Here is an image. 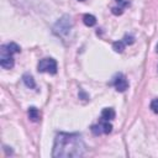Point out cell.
Returning a JSON list of instances; mask_svg holds the SVG:
<instances>
[{
    "label": "cell",
    "instance_id": "1",
    "mask_svg": "<svg viewBox=\"0 0 158 158\" xmlns=\"http://www.w3.org/2000/svg\"><path fill=\"white\" fill-rule=\"evenodd\" d=\"M85 153V144L78 133L59 132L54 138L52 157L53 158H78Z\"/></svg>",
    "mask_w": 158,
    "mask_h": 158
},
{
    "label": "cell",
    "instance_id": "2",
    "mask_svg": "<svg viewBox=\"0 0 158 158\" xmlns=\"http://www.w3.org/2000/svg\"><path fill=\"white\" fill-rule=\"evenodd\" d=\"M73 26V22H72V19L69 15H64L62 16L53 26V32L56 35H59V36H65L69 33L70 28Z\"/></svg>",
    "mask_w": 158,
    "mask_h": 158
},
{
    "label": "cell",
    "instance_id": "3",
    "mask_svg": "<svg viewBox=\"0 0 158 158\" xmlns=\"http://www.w3.org/2000/svg\"><path fill=\"white\" fill-rule=\"evenodd\" d=\"M37 70L40 73H49V74H56L57 73V62L56 59L47 57L43 58L38 62L37 64Z\"/></svg>",
    "mask_w": 158,
    "mask_h": 158
},
{
    "label": "cell",
    "instance_id": "4",
    "mask_svg": "<svg viewBox=\"0 0 158 158\" xmlns=\"http://www.w3.org/2000/svg\"><path fill=\"white\" fill-rule=\"evenodd\" d=\"M114 85H115V89H116L117 91L123 93V91H126V89L128 88V81H127V79L125 78L123 74L118 73V74H116V77L114 78Z\"/></svg>",
    "mask_w": 158,
    "mask_h": 158
},
{
    "label": "cell",
    "instance_id": "5",
    "mask_svg": "<svg viewBox=\"0 0 158 158\" xmlns=\"http://www.w3.org/2000/svg\"><path fill=\"white\" fill-rule=\"evenodd\" d=\"M15 64V60L12 58L11 54H5V56H1L0 58V65L5 69H11Z\"/></svg>",
    "mask_w": 158,
    "mask_h": 158
},
{
    "label": "cell",
    "instance_id": "6",
    "mask_svg": "<svg viewBox=\"0 0 158 158\" xmlns=\"http://www.w3.org/2000/svg\"><path fill=\"white\" fill-rule=\"evenodd\" d=\"M27 114H28V118H30L31 121H33V122H37V121L41 120V114H40V111H38V109H36L35 106L28 107Z\"/></svg>",
    "mask_w": 158,
    "mask_h": 158
},
{
    "label": "cell",
    "instance_id": "7",
    "mask_svg": "<svg viewBox=\"0 0 158 158\" xmlns=\"http://www.w3.org/2000/svg\"><path fill=\"white\" fill-rule=\"evenodd\" d=\"M115 110L112 107H105L102 109L101 111V118L102 120H106V121H110V120H114L115 118Z\"/></svg>",
    "mask_w": 158,
    "mask_h": 158
},
{
    "label": "cell",
    "instance_id": "8",
    "mask_svg": "<svg viewBox=\"0 0 158 158\" xmlns=\"http://www.w3.org/2000/svg\"><path fill=\"white\" fill-rule=\"evenodd\" d=\"M22 80H23V83H25V85H26L27 88H30V89L36 88L35 79H33V77H32L31 74H23V75H22Z\"/></svg>",
    "mask_w": 158,
    "mask_h": 158
},
{
    "label": "cell",
    "instance_id": "9",
    "mask_svg": "<svg viewBox=\"0 0 158 158\" xmlns=\"http://www.w3.org/2000/svg\"><path fill=\"white\" fill-rule=\"evenodd\" d=\"M83 22H84V25H85V26L91 27V26H94V25L96 23V19H95V16H94V15L85 14V15L83 16Z\"/></svg>",
    "mask_w": 158,
    "mask_h": 158
},
{
    "label": "cell",
    "instance_id": "10",
    "mask_svg": "<svg viewBox=\"0 0 158 158\" xmlns=\"http://www.w3.org/2000/svg\"><path fill=\"white\" fill-rule=\"evenodd\" d=\"M5 47H6V49H7L11 54H14V53H20V51H21L20 46H19L17 43H15V42H10V43L5 44Z\"/></svg>",
    "mask_w": 158,
    "mask_h": 158
},
{
    "label": "cell",
    "instance_id": "11",
    "mask_svg": "<svg viewBox=\"0 0 158 158\" xmlns=\"http://www.w3.org/2000/svg\"><path fill=\"white\" fill-rule=\"evenodd\" d=\"M125 46H126V44H125V42H123L122 40L116 41V42H114V43H112V48H114V51H115V52H117V53L123 52Z\"/></svg>",
    "mask_w": 158,
    "mask_h": 158
},
{
    "label": "cell",
    "instance_id": "12",
    "mask_svg": "<svg viewBox=\"0 0 158 158\" xmlns=\"http://www.w3.org/2000/svg\"><path fill=\"white\" fill-rule=\"evenodd\" d=\"M101 126H102V131H104V133H110L111 131H112V125L109 122V121H106V120H102L101 118Z\"/></svg>",
    "mask_w": 158,
    "mask_h": 158
},
{
    "label": "cell",
    "instance_id": "13",
    "mask_svg": "<svg viewBox=\"0 0 158 158\" xmlns=\"http://www.w3.org/2000/svg\"><path fill=\"white\" fill-rule=\"evenodd\" d=\"M91 132H93L95 136H100L101 133H104L101 123H98V125H93V126H91Z\"/></svg>",
    "mask_w": 158,
    "mask_h": 158
},
{
    "label": "cell",
    "instance_id": "14",
    "mask_svg": "<svg viewBox=\"0 0 158 158\" xmlns=\"http://www.w3.org/2000/svg\"><path fill=\"white\" fill-rule=\"evenodd\" d=\"M122 41L125 42V44H132L135 42V37L131 36V35H125V37H123Z\"/></svg>",
    "mask_w": 158,
    "mask_h": 158
},
{
    "label": "cell",
    "instance_id": "15",
    "mask_svg": "<svg viewBox=\"0 0 158 158\" xmlns=\"http://www.w3.org/2000/svg\"><path fill=\"white\" fill-rule=\"evenodd\" d=\"M151 109H152V111H153L154 114H158V99L152 100V102H151Z\"/></svg>",
    "mask_w": 158,
    "mask_h": 158
},
{
    "label": "cell",
    "instance_id": "16",
    "mask_svg": "<svg viewBox=\"0 0 158 158\" xmlns=\"http://www.w3.org/2000/svg\"><path fill=\"white\" fill-rule=\"evenodd\" d=\"M111 11H112L114 15H121L123 12V7L122 6H120V7H112Z\"/></svg>",
    "mask_w": 158,
    "mask_h": 158
},
{
    "label": "cell",
    "instance_id": "17",
    "mask_svg": "<svg viewBox=\"0 0 158 158\" xmlns=\"http://www.w3.org/2000/svg\"><path fill=\"white\" fill-rule=\"evenodd\" d=\"M116 1H117L118 4H122V7H123V6H127V5H128V1H123V0H116Z\"/></svg>",
    "mask_w": 158,
    "mask_h": 158
},
{
    "label": "cell",
    "instance_id": "18",
    "mask_svg": "<svg viewBox=\"0 0 158 158\" xmlns=\"http://www.w3.org/2000/svg\"><path fill=\"white\" fill-rule=\"evenodd\" d=\"M157 52H158V43H157Z\"/></svg>",
    "mask_w": 158,
    "mask_h": 158
},
{
    "label": "cell",
    "instance_id": "19",
    "mask_svg": "<svg viewBox=\"0 0 158 158\" xmlns=\"http://www.w3.org/2000/svg\"><path fill=\"white\" fill-rule=\"evenodd\" d=\"M79 1H84V0H79Z\"/></svg>",
    "mask_w": 158,
    "mask_h": 158
}]
</instances>
